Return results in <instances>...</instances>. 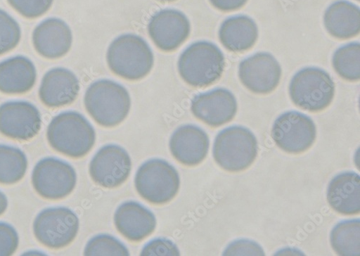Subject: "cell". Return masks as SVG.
<instances>
[{"instance_id": "cell-33", "label": "cell", "mask_w": 360, "mask_h": 256, "mask_svg": "<svg viewBox=\"0 0 360 256\" xmlns=\"http://www.w3.org/2000/svg\"><path fill=\"white\" fill-rule=\"evenodd\" d=\"M248 0H210L212 5L223 12H231L242 8Z\"/></svg>"}, {"instance_id": "cell-35", "label": "cell", "mask_w": 360, "mask_h": 256, "mask_svg": "<svg viewBox=\"0 0 360 256\" xmlns=\"http://www.w3.org/2000/svg\"><path fill=\"white\" fill-rule=\"evenodd\" d=\"M158 1L162 3H172L176 1V0H158Z\"/></svg>"}, {"instance_id": "cell-5", "label": "cell", "mask_w": 360, "mask_h": 256, "mask_svg": "<svg viewBox=\"0 0 360 256\" xmlns=\"http://www.w3.org/2000/svg\"><path fill=\"white\" fill-rule=\"evenodd\" d=\"M257 153V140L245 127H229L216 137L213 151L214 160L229 172H243L252 165Z\"/></svg>"}, {"instance_id": "cell-29", "label": "cell", "mask_w": 360, "mask_h": 256, "mask_svg": "<svg viewBox=\"0 0 360 256\" xmlns=\"http://www.w3.org/2000/svg\"><path fill=\"white\" fill-rule=\"evenodd\" d=\"M8 4L21 15L33 19L44 15L53 0H8Z\"/></svg>"}, {"instance_id": "cell-36", "label": "cell", "mask_w": 360, "mask_h": 256, "mask_svg": "<svg viewBox=\"0 0 360 256\" xmlns=\"http://www.w3.org/2000/svg\"><path fill=\"white\" fill-rule=\"evenodd\" d=\"M358 1H359V0H358Z\"/></svg>"}, {"instance_id": "cell-14", "label": "cell", "mask_w": 360, "mask_h": 256, "mask_svg": "<svg viewBox=\"0 0 360 256\" xmlns=\"http://www.w3.org/2000/svg\"><path fill=\"white\" fill-rule=\"evenodd\" d=\"M191 23L186 15L176 10L165 9L155 13L148 25L150 38L160 50L171 52L189 37Z\"/></svg>"}, {"instance_id": "cell-27", "label": "cell", "mask_w": 360, "mask_h": 256, "mask_svg": "<svg viewBox=\"0 0 360 256\" xmlns=\"http://www.w3.org/2000/svg\"><path fill=\"white\" fill-rule=\"evenodd\" d=\"M84 255L87 256H129L130 253L127 248L114 237L108 235H99L87 243Z\"/></svg>"}, {"instance_id": "cell-11", "label": "cell", "mask_w": 360, "mask_h": 256, "mask_svg": "<svg viewBox=\"0 0 360 256\" xmlns=\"http://www.w3.org/2000/svg\"><path fill=\"white\" fill-rule=\"evenodd\" d=\"M132 162L122 147L108 145L98 151L89 164V174L99 186L112 188L123 184L129 177Z\"/></svg>"}, {"instance_id": "cell-28", "label": "cell", "mask_w": 360, "mask_h": 256, "mask_svg": "<svg viewBox=\"0 0 360 256\" xmlns=\"http://www.w3.org/2000/svg\"><path fill=\"white\" fill-rule=\"evenodd\" d=\"M21 39L18 22L9 14L0 10V56L14 49Z\"/></svg>"}, {"instance_id": "cell-10", "label": "cell", "mask_w": 360, "mask_h": 256, "mask_svg": "<svg viewBox=\"0 0 360 256\" xmlns=\"http://www.w3.org/2000/svg\"><path fill=\"white\" fill-rule=\"evenodd\" d=\"M272 136L276 145L286 153L299 154L309 150L316 138L313 120L304 113L290 111L275 122Z\"/></svg>"}, {"instance_id": "cell-13", "label": "cell", "mask_w": 360, "mask_h": 256, "mask_svg": "<svg viewBox=\"0 0 360 256\" xmlns=\"http://www.w3.org/2000/svg\"><path fill=\"white\" fill-rule=\"evenodd\" d=\"M238 76L245 87L251 92L268 94L278 87L282 69L273 55L259 52L240 64Z\"/></svg>"}, {"instance_id": "cell-9", "label": "cell", "mask_w": 360, "mask_h": 256, "mask_svg": "<svg viewBox=\"0 0 360 256\" xmlns=\"http://www.w3.org/2000/svg\"><path fill=\"white\" fill-rule=\"evenodd\" d=\"M32 184L43 198L58 200L69 196L75 188L77 174L68 162L54 158L40 160L32 173Z\"/></svg>"}, {"instance_id": "cell-7", "label": "cell", "mask_w": 360, "mask_h": 256, "mask_svg": "<svg viewBox=\"0 0 360 256\" xmlns=\"http://www.w3.org/2000/svg\"><path fill=\"white\" fill-rule=\"evenodd\" d=\"M179 185L176 169L161 159L144 162L135 177V186L139 194L147 202L155 205H164L172 201L179 191Z\"/></svg>"}, {"instance_id": "cell-32", "label": "cell", "mask_w": 360, "mask_h": 256, "mask_svg": "<svg viewBox=\"0 0 360 256\" xmlns=\"http://www.w3.org/2000/svg\"><path fill=\"white\" fill-rule=\"evenodd\" d=\"M224 255H264L263 249L256 242L238 240L230 244Z\"/></svg>"}, {"instance_id": "cell-20", "label": "cell", "mask_w": 360, "mask_h": 256, "mask_svg": "<svg viewBox=\"0 0 360 256\" xmlns=\"http://www.w3.org/2000/svg\"><path fill=\"white\" fill-rule=\"evenodd\" d=\"M34 63L22 56L0 63V92L22 94L31 91L37 81Z\"/></svg>"}, {"instance_id": "cell-25", "label": "cell", "mask_w": 360, "mask_h": 256, "mask_svg": "<svg viewBox=\"0 0 360 256\" xmlns=\"http://www.w3.org/2000/svg\"><path fill=\"white\" fill-rule=\"evenodd\" d=\"M360 221L352 219L338 224L331 233V244L335 252L342 256L360 254Z\"/></svg>"}, {"instance_id": "cell-21", "label": "cell", "mask_w": 360, "mask_h": 256, "mask_svg": "<svg viewBox=\"0 0 360 256\" xmlns=\"http://www.w3.org/2000/svg\"><path fill=\"white\" fill-rule=\"evenodd\" d=\"M330 206L344 215H357L360 211V177L354 172L338 175L330 182L327 191Z\"/></svg>"}, {"instance_id": "cell-4", "label": "cell", "mask_w": 360, "mask_h": 256, "mask_svg": "<svg viewBox=\"0 0 360 256\" xmlns=\"http://www.w3.org/2000/svg\"><path fill=\"white\" fill-rule=\"evenodd\" d=\"M225 58L219 48L211 42L198 41L189 46L179 56L180 77L193 88H205L222 76Z\"/></svg>"}, {"instance_id": "cell-16", "label": "cell", "mask_w": 360, "mask_h": 256, "mask_svg": "<svg viewBox=\"0 0 360 256\" xmlns=\"http://www.w3.org/2000/svg\"><path fill=\"white\" fill-rule=\"evenodd\" d=\"M73 41L70 26L63 20L49 18L40 23L33 33V44L43 58H63L71 49Z\"/></svg>"}, {"instance_id": "cell-2", "label": "cell", "mask_w": 360, "mask_h": 256, "mask_svg": "<svg viewBox=\"0 0 360 256\" xmlns=\"http://www.w3.org/2000/svg\"><path fill=\"white\" fill-rule=\"evenodd\" d=\"M47 139L54 151L79 158L92 150L96 134L91 124L80 113L67 111L51 120L47 129Z\"/></svg>"}, {"instance_id": "cell-8", "label": "cell", "mask_w": 360, "mask_h": 256, "mask_svg": "<svg viewBox=\"0 0 360 256\" xmlns=\"http://www.w3.org/2000/svg\"><path fill=\"white\" fill-rule=\"evenodd\" d=\"M79 229L77 215L67 207H51L44 210L34 223L37 239L51 249L63 248L76 238Z\"/></svg>"}, {"instance_id": "cell-24", "label": "cell", "mask_w": 360, "mask_h": 256, "mask_svg": "<svg viewBox=\"0 0 360 256\" xmlns=\"http://www.w3.org/2000/svg\"><path fill=\"white\" fill-rule=\"evenodd\" d=\"M27 168V159L20 149L0 145V184L12 185L21 181Z\"/></svg>"}, {"instance_id": "cell-3", "label": "cell", "mask_w": 360, "mask_h": 256, "mask_svg": "<svg viewBox=\"0 0 360 256\" xmlns=\"http://www.w3.org/2000/svg\"><path fill=\"white\" fill-rule=\"evenodd\" d=\"M106 59L112 73L130 81L146 77L155 63L151 48L135 34H124L115 39L108 47Z\"/></svg>"}, {"instance_id": "cell-12", "label": "cell", "mask_w": 360, "mask_h": 256, "mask_svg": "<svg viewBox=\"0 0 360 256\" xmlns=\"http://www.w3.org/2000/svg\"><path fill=\"white\" fill-rule=\"evenodd\" d=\"M41 128L38 108L26 101H10L0 105V133L20 141L34 138Z\"/></svg>"}, {"instance_id": "cell-23", "label": "cell", "mask_w": 360, "mask_h": 256, "mask_svg": "<svg viewBox=\"0 0 360 256\" xmlns=\"http://www.w3.org/2000/svg\"><path fill=\"white\" fill-rule=\"evenodd\" d=\"M323 22L330 35L342 40L352 39L359 34V8L349 2L341 0L327 8Z\"/></svg>"}, {"instance_id": "cell-34", "label": "cell", "mask_w": 360, "mask_h": 256, "mask_svg": "<svg viewBox=\"0 0 360 256\" xmlns=\"http://www.w3.org/2000/svg\"><path fill=\"white\" fill-rule=\"evenodd\" d=\"M8 206V198L6 196L0 191V215L6 212Z\"/></svg>"}, {"instance_id": "cell-6", "label": "cell", "mask_w": 360, "mask_h": 256, "mask_svg": "<svg viewBox=\"0 0 360 256\" xmlns=\"http://www.w3.org/2000/svg\"><path fill=\"white\" fill-rule=\"evenodd\" d=\"M289 92L296 106L310 112H319L333 102L335 85L332 77L324 70L308 68L294 75Z\"/></svg>"}, {"instance_id": "cell-31", "label": "cell", "mask_w": 360, "mask_h": 256, "mask_svg": "<svg viewBox=\"0 0 360 256\" xmlns=\"http://www.w3.org/2000/svg\"><path fill=\"white\" fill-rule=\"evenodd\" d=\"M19 237L13 226L0 222V256L12 255L18 249Z\"/></svg>"}, {"instance_id": "cell-19", "label": "cell", "mask_w": 360, "mask_h": 256, "mask_svg": "<svg viewBox=\"0 0 360 256\" xmlns=\"http://www.w3.org/2000/svg\"><path fill=\"white\" fill-rule=\"evenodd\" d=\"M117 230L125 238L139 242L152 235L156 229L155 215L136 202H127L120 206L114 216Z\"/></svg>"}, {"instance_id": "cell-1", "label": "cell", "mask_w": 360, "mask_h": 256, "mask_svg": "<svg viewBox=\"0 0 360 256\" xmlns=\"http://www.w3.org/2000/svg\"><path fill=\"white\" fill-rule=\"evenodd\" d=\"M89 115L101 126L112 128L128 117L131 100L123 85L110 79H100L89 85L84 98Z\"/></svg>"}, {"instance_id": "cell-18", "label": "cell", "mask_w": 360, "mask_h": 256, "mask_svg": "<svg viewBox=\"0 0 360 256\" xmlns=\"http://www.w3.org/2000/svg\"><path fill=\"white\" fill-rule=\"evenodd\" d=\"M80 89L77 76L62 68L49 70L43 77L39 97L49 108H60L72 103Z\"/></svg>"}, {"instance_id": "cell-17", "label": "cell", "mask_w": 360, "mask_h": 256, "mask_svg": "<svg viewBox=\"0 0 360 256\" xmlns=\"http://www.w3.org/2000/svg\"><path fill=\"white\" fill-rule=\"evenodd\" d=\"M210 147L207 134L194 125L179 127L172 134L169 149L173 157L187 166H196L206 158Z\"/></svg>"}, {"instance_id": "cell-26", "label": "cell", "mask_w": 360, "mask_h": 256, "mask_svg": "<svg viewBox=\"0 0 360 256\" xmlns=\"http://www.w3.org/2000/svg\"><path fill=\"white\" fill-rule=\"evenodd\" d=\"M337 73L349 82L360 78V45L354 42L347 44L336 51L333 60Z\"/></svg>"}, {"instance_id": "cell-22", "label": "cell", "mask_w": 360, "mask_h": 256, "mask_svg": "<svg viewBox=\"0 0 360 256\" xmlns=\"http://www.w3.org/2000/svg\"><path fill=\"white\" fill-rule=\"evenodd\" d=\"M259 37L258 27L253 19L246 15L226 20L219 30V39L226 49L242 53L252 49Z\"/></svg>"}, {"instance_id": "cell-30", "label": "cell", "mask_w": 360, "mask_h": 256, "mask_svg": "<svg viewBox=\"0 0 360 256\" xmlns=\"http://www.w3.org/2000/svg\"><path fill=\"white\" fill-rule=\"evenodd\" d=\"M180 255L177 246L166 238H157L148 243L143 248L142 256H178Z\"/></svg>"}, {"instance_id": "cell-15", "label": "cell", "mask_w": 360, "mask_h": 256, "mask_svg": "<svg viewBox=\"0 0 360 256\" xmlns=\"http://www.w3.org/2000/svg\"><path fill=\"white\" fill-rule=\"evenodd\" d=\"M193 115L212 127H219L231 122L236 115L237 102L229 91L217 89L200 94L191 103Z\"/></svg>"}]
</instances>
